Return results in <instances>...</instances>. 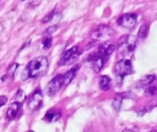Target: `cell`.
<instances>
[{"instance_id":"cell-14","label":"cell","mask_w":157,"mask_h":132,"mask_svg":"<svg viewBox=\"0 0 157 132\" xmlns=\"http://www.w3.org/2000/svg\"><path fill=\"white\" fill-rule=\"evenodd\" d=\"M61 118V112L55 109H50L46 112L44 119L49 122H55Z\"/></svg>"},{"instance_id":"cell-24","label":"cell","mask_w":157,"mask_h":132,"mask_svg":"<svg viewBox=\"0 0 157 132\" xmlns=\"http://www.w3.org/2000/svg\"><path fill=\"white\" fill-rule=\"evenodd\" d=\"M28 132H34L33 130H29V131H28Z\"/></svg>"},{"instance_id":"cell-20","label":"cell","mask_w":157,"mask_h":132,"mask_svg":"<svg viewBox=\"0 0 157 132\" xmlns=\"http://www.w3.org/2000/svg\"><path fill=\"white\" fill-rule=\"evenodd\" d=\"M52 37H47L43 40L42 41V45H43V49L44 50H48L51 48L52 46Z\"/></svg>"},{"instance_id":"cell-11","label":"cell","mask_w":157,"mask_h":132,"mask_svg":"<svg viewBox=\"0 0 157 132\" xmlns=\"http://www.w3.org/2000/svg\"><path fill=\"white\" fill-rule=\"evenodd\" d=\"M87 61H91L93 62V68L95 70L96 73H99L103 66H104V63H105V60L101 57H99L97 53H94L92 55H90L87 59Z\"/></svg>"},{"instance_id":"cell-7","label":"cell","mask_w":157,"mask_h":132,"mask_svg":"<svg viewBox=\"0 0 157 132\" xmlns=\"http://www.w3.org/2000/svg\"><path fill=\"white\" fill-rule=\"evenodd\" d=\"M77 56H78V47L74 46L62 54L59 64L64 65V64L72 63L75 60V58H77Z\"/></svg>"},{"instance_id":"cell-15","label":"cell","mask_w":157,"mask_h":132,"mask_svg":"<svg viewBox=\"0 0 157 132\" xmlns=\"http://www.w3.org/2000/svg\"><path fill=\"white\" fill-rule=\"evenodd\" d=\"M62 17V14L59 12H55L52 11L51 13H49L43 19H42V23H48V22H58Z\"/></svg>"},{"instance_id":"cell-4","label":"cell","mask_w":157,"mask_h":132,"mask_svg":"<svg viewBox=\"0 0 157 132\" xmlns=\"http://www.w3.org/2000/svg\"><path fill=\"white\" fill-rule=\"evenodd\" d=\"M113 34L114 32L111 28H109V26L102 25L90 34V38L94 40H105L107 38L111 37Z\"/></svg>"},{"instance_id":"cell-18","label":"cell","mask_w":157,"mask_h":132,"mask_svg":"<svg viewBox=\"0 0 157 132\" xmlns=\"http://www.w3.org/2000/svg\"><path fill=\"white\" fill-rule=\"evenodd\" d=\"M148 32H149V28L147 25H143L140 29H139V32H138V37L140 39H145L148 35Z\"/></svg>"},{"instance_id":"cell-22","label":"cell","mask_w":157,"mask_h":132,"mask_svg":"<svg viewBox=\"0 0 157 132\" xmlns=\"http://www.w3.org/2000/svg\"><path fill=\"white\" fill-rule=\"evenodd\" d=\"M7 102V98L5 96H0V107L5 106Z\"/></svg>"},{"instance_id":"cell-5","label":"cell","mask_w":157,"mask_h":132,"mask_svg":"<svg viewBox=\"0 0 157 132\" xmlns=\"http://www.w3.org/2000/svg\"><path fill=\"white\" fill-rule=\"evenodd\" d=\"M62 85H63V75L60 74L55 76L46 86L45 92L48 96H52L54 94H56L60 88L62 87Z\"/></svg>"},{"instance_id":"cell-23","label":"cell","mask_w":157,"mask_h":132,"mask_svg":"<svg viewBox=\"0 0 157 132\" xmlns=\"http://www.w3.org/2000/svg\"><path fill=\"white\" fill-rule=\"evenodd\" d=\"M56 28H57L56 26H51V27H49V28H47V30L45 31V33H46V34H52V32H54V31L56 30Z\"/></svg>"},{"instance_id":"cell-13","label":"cell","mask_w":157,"mask_h":132,"mask_svg":"<svg viewBox=\"0 0 157 132\" xmlns=\"http://www.w3.org/2000/svg\"><path fill=\"white\" fill-rule=\"evenodd\" d=\"M79 68H80V66H79V65H76V66L71 68V69L63 75V85H68L73 81V79L75 77L76 73H77V71L79 70Z\"/></svg>"},{"instance_id":"cell-1","label":"cell","mask_w":157,"mask_h":132,"mask_svg":"<svg viewBox=\"0 0 157 132\" xmlns=\"http://www.w3.org/2000/svg\"><path fill=\"white\" fill-rule=\"evenodd\" d=\"M49 67L48 59L44 56L38 57L29 62L26 68L21 74V79L23 81L29 78H37L39 76L44 75Z\"/></svg>"},{"instance_id":"cell-21","label":"cell","mask_w":157,"mask_h":132,"mask_svg":"<svg viewBox=\"0 0 157 132\" xmlns=\"http://www.w3.org/2000/svg\"><path fill=\"white\" fill-rule=\"evenodd\" d=\"M17 64H13V65H11V67L7 70V73H6V78H7V76L8 75H12L13 74H14V72H15V70L17 68Z\"/></svg>"},{"instance_id":"cell-8","label":"cell","mask_w":157,"mask_h":132,"mask_svg":"<svg viewBox=\"0 0 157 132\" xmlns=\"http://www.w3.org/2000/svg\"><path fill=\"white\" fill-rule=\"evenodd\" d=\"M42 99H43L42 93H41L40 89H38L37 91H35L33 93V95L29 99V102H28L29 109L31 111H35L38 108H40L42 104Z\"/></svg>"},{"instance_id":"cell-17","label":"cell","mask_w":157,"mask_h":132,"mask_svg":"<svg viewBox=\"0 0 157 132\" xmlns=\"http://www.w3.org/2000/svg\"><path fill=\"white\" fill-rule=\"evenodd\" d=\"M155 80V76L151 74V75H145L142 80H140L139 84H140V87H143V86H149Z\"/></svg>"},{"instance_id":"cell-19","label":"cell","mask_w":157,"mask_h":132,"mask_svg":"<svg viewBox=\"0 0 157 132\" xmlns=\"http://www.w3.org/2000/svg\"><path fill=\"white\" fill-rule=\"evenodd\" d=\"M156 91L157 88L155 86H148L144 91V95L147 96H153L155 95Z\"/></svg>"},{"instance_id":"cell-9","label":"cell","mask_w":157,"mask_h":132,"mask_svg":"<svg viewBox=\"0 0 157 132\" xmlns=\"http://www.w3.org/2000/svg\"><path fill=\"white\" fill-rule=\"evenodd\" d=\"M114 50H115V45H114V43L111 42V41H106L105 43H103V44H101V45L99 46L97 54H98L99 57L103 58L105 61H107L108 58L109 57V55L113 53Z\"/></svg>"},{"instance_id":"cell-6","label":"cell","mask_w":157,"mask_h":132,"mask_svg":"<svg viewBox=\"0 0 157 132\" xmlns=\"http://www.w3.org/2000/svg\"><path fill=\"white\" fill-rule=\"evenodd\" d=\"M137 22V15L133 13L124 14L121 17L118 18L117 23L119 26H121L126 28H132L136 25Z\"/></svg>"},{"instance_id":"cell-16","label":"cell","mask_w":157,"mask_h":132,"mask_svg":"<svg viewBox=\"0 0 157 132\" xmlns=\"http://www.w3.org/2000/svg\"><path fill=\"white\" fill-rule=\"evenodd\" d=\"M110 84H111V80L109 76L107 75H103L100 77L99 79V87L101 90L103 91H108L110 88Z\"/></svg>"},{"instance_id":"cell-3","label":"cell","mask_w":157,"mask_h":132,"mask_svg":"<svg viewBox=\"0 0 157 132\" xmlns=\"http://www.w3.org/2000/svg\"><path fill=\"white\" fill-rule=\"evenodd\" d=\"M133 72L132 69V63L131 62V60L128 59H123L119 61L114 67V73L116 74V76L122 80L126 75L132 74Z\"/></svg>"},{"instance_id":"cell-2","label":"cell","mask_w":157,"mask_h":132,"mask_svg":"<svg viewBox=\"0 0 157 132\" xmlns=\"http://www.w3.org/2000/svg\"><path fill=\"white\" fill-rule=\"evenodd\" d=\"M136 44H137V38H135L134 36L132 35L123 36L119 40L118 51L123 55H128L135 50Z\"/></svg>"},{"instance_id":"cell-10","label":"cell","mask_w":157,"mask_h":132,"mask_svg":"<svg viewBox=\"0 0 157 132\" xmlns=\"http://www.w3.org/2000/svg\"><path fill=\"white\" fill-rule=\"evenodd\" d=\"M134 94L132 92H124L121 94H118L116 96V97L114 98L113 102H112V106L115 108L116 111H120L121 107V104L123 99L125 98H134Z\"/></svg>"},{"instance_id":"cell-12","label":"cell","mask_w":157,"mask_h":132,"mask_svg":"<svg viewBox=\"0 0 157 132\" xmlns=\"http://www.w3.org/2000/svg\"><path fill=\"white\" fill-rule=\"evenodd\" d=\"M21 107H22V103L21 102H14V103H12L9 106V107H8V109L6 111V118L9 120L14 119L17 117V115L19 112Z\"/></svg>"}]
</instances>
